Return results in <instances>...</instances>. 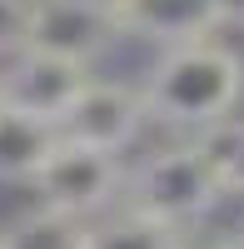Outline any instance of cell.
<instances>
[{"label":"cell","instance_id":"7","mask_svg":"<svg viewBox=\"0 0 244 249\" xmlns=\"http://www.w3.org/2000/svg\"><path fill=\"white\" fill-rule=\"evenodd\" d=\"M120 40H145V45H185L209 40L229 25L225 0H110Z\"/></svg>","mask_w":244,"mask_h":249},{"label":"cell","instance_id":"12","mask_svg":"<svg viewBox=\"0 0 244 249\" xmlns=\"http://www.w3.org/2000/svg\"><path fill=\"white\" fill-rule=\"evenodd\" d=\"M30 40V0H0V60L25 50Z\"/></svg>","mask_w":244,"mask_h":249},{"label":"cell","instance_id":"10","mask_svg":"<svg viewBox=\"0 0 244 249\" xmlns=\"http://www.w3.org/2000/svg\"><path fill=\"white\" fill-rule=\"evenodd\" d=\"M0 249H85V219L35 204L30 214L0 230Z\"/></svg>","mask_w":244,"mask_h":249},{"label":"cell","instance_id":"11","mask_svg":"<svg viewBox=\"0 0 244 249\" xmlns=\"http://www.w3.org/2000/svg\"><path fill=\"white\" fill-rule=\"evenodd\" d=\"M209 144V155L219 164V184H225V199H239L244 204V120H225V124H214V130L199 135Z\"/></svg>","mask_w":244,"mask_h":249},{"label":"cell","instance_id":"14","mask_svg":"<svg viewBox=\"0 0 244 249\" xmlns=\"http://www.w3.org/2000/svg\"><path fill=\"white\" fill-rule=\"evenodd\" d=\"M225 20L229 25H244V0H225Z\"/></svg>","mask_w":244,"mask_h":249},{"label":"cell","instance_id":"1","mask_svg":"<svg viewBox=\"0 0 244 249\" xmlns=\"http://www.w3.org/2000/svg\"><path fill=\"white\" fill-rule=\"evenodd\" d=\"M150 124H165L179 135H205L225 124L244 105V55L225 40H185L165 45L139 80Z\"/></svg>","mask_w":244,"mask_h":249},{"label":"cell","instance_id":"5","mask_svg":"<svg viewBox=\"0 0 244 249\" xmlns=\"http://www.w3.org/2000/svg\"><path fill=\"white\" fill-rule=\"evenodd\" d=\"M90 75H95V65H80V60L25 45L20 55L0 60V105H15L25 115L60 124V115L75 105V95L85 90Z\"/></svg>","mask_w":244,"mask_h":249},{"label":"cell","instance_id":"6","mask_svg":"<svg viewBox=\"0 0 244 249\" xmlns=\"http://www.w3.org/2000/svg\"><path fill=\"white\" fill-rule=\"evenodd\" d=\"M115 40H120V30H115L110 0H30V40L25 45H35V50L95 65Z\"/></svg>","mask_w":244,"mask_h":249},{"label":"cell","instance_id":"9","mask_svg":"<svg viewBox=\"0 0 244 249\" xmlns=\"http://www.w3.org/2000/svg\"><path fill=\"white\" fill-rule=\"evenodd\" d=\"M179 239H185V230H170L130 204H115L85 224V249H179Z\"/></svg>","mask_w":244,"mask_h":249},{"label":"cell","instance_id":"13","mask_svg":"<svg viewBox=\"0 0 244 249\" xmlns=\"http://www.w3.org/2000/svg\"><path fill=\"white\" fill-rule=\"evenodd\" d=\"M179 249H244L239 234H214V230H185V239H179Z\"/></svg>","mask_w":244,"mask_h":249},{"label":"cell","instance_id":"2","mask_svg":"<svg viewBox=\"0 0 244 249\" xmlns=\"http://www.w3.org/2000/svg\"><path fill=\"white\" fill-rule=\"evenodd\" d=\"M120 204L170 224V230H199L225 204V184H219V164L209 144L199 135H179L174 144L150 150L135 170H125Z\"/></svg>","mask_w":244,"mask_h":249},{"label":"cell","instance_id":"8","mask_svg":"<svg viewBox=\"0 0 244 249\" xmlns=\"http://www.w3.org/2000/svg\"><path fill=\"white\" fill-rule=\"evenodd\" d=\"M55 144H60V130L50 120L0 105V184H30Z\"/></svg>","mask_w":244,"mask_h":249},{"label":"cell","instance_id":"4","mask_svg":"<svg viewBox=\"0 0 244 249\" xmlns=\"http://www.w3.org/2000/svg\"><path fill=\"white\" fill-rule=\"evenodd\" d=\"M145 124H150V115H145V100H139V85L90 75L55 130H60V140L90 144V150H105V155H125L145 135Z\"/></svg>","mask_w":244,"mask_h":249},{"label":"cell","instance_id":"3","mask_svg":"<svg viewBox=\"0 0 244 249\" xmlns=\"http://www.w3.org/2000/svg\"><path fill=\"white\" fill-rule=\"evenodd\" d=\"M30 190H35V204L90 224L105 210H115L120 195H125V155H105V150H90V144L60 140L45 155V164L35 170Z\"/></svg>","mask_w":244,"mask_h":249}]
</instances>
